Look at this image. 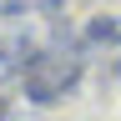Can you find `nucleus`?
I'll use <instances>...</instances> for the list:
<instances>
[]
</instances>
